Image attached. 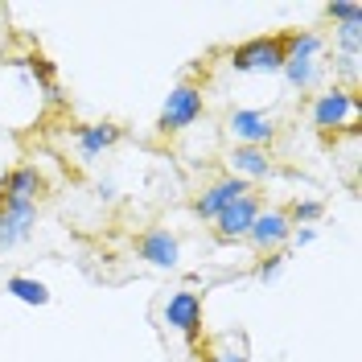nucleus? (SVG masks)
<instances>
[{
	"label": "nucleus",
	"mask_w": 362,
	"mask_h": 362,
	"mask_svg": "<svg viewBox=\"0 0 362 362\" xmlns=\"http://www.w3.org/2000/svg\"><path fill=\"white\" fill-rule=\"evenodd\" d=\"M226 165H230V173L235 177L251 181H268L276 173V160H272V148H247V144H230V153H226Z\"/></svg>",
	"instance_id": "ddd939ff"
},
{
	"label": "nucleus",
	"mask_w": 362,
	"mask_h": 362,
	"mask_svg": "<svg viewBox=\"0 0 362 362\" xmlns=\"http://www.w3.org/2000/svg\"><path fill=\"white\" fill-rule=\"evenodd\" d=\"M124 140V128L119 124H78L74 128V153H78V160L83 165H90V160H99L103 153H112L115 144Z\"/></svg>",
	"instance_id": "9b49d317"
},
{
	"label": "nucleus",
	"mask_w": 362,
	"mask_h": 362,
	"mask_svg": "<svg viewBox=\"0 0 362 362\" xmlns=\"http://www.w3.org/2000/svg\"><path fill=\"white\" fill-rule=\"evenodd\" d=\"M284 54L288 58H321L325 54V37L317 29H288L284 33Z\"/></svg>",
	"instance_id": "dca6fc26"
},
{
	"label": "nucleus",
	"mask_w": 362,
	"mask_h": 362,
	"mask_svg": "<svg viewBox=\"0 0 362 362\" xmlns=\"http://www.w3.org/2000/svg\"><path fill=\"white\" fill-rule=\"evenodd\" d=\"M21 66H29V74H33V83H37V87L58 83V70H54V62H49V58H42V54H29V58H21Z\"/></svg>",
	"instance_id": "412c9836"
},
{
	"label": "nucleus",
	"mask_w": 362,
	"mask_h": 362,
	"mask_svg": "<svg viewBox=\"0 0 362 362\" xmlns=\"http://www.w3.org/2000/svg\"><path fill=\"white\" fill-rule=\"evenodd\" d=\"M4 293L13 296V300H21V305H29V309H45L49 305V284L45 280H37V276H8L4 280Z\"/></svg>",
	"instance_id": "2eb2a0df"
},
{
	"label": "nucleus",
	"mask_w": 362,
	"mask_h": 362,
	"mask_svg": "<svg viewBox=\"0 0 362 362\" xmlns=\"http://www.w3.org/2000/svg\"><path fill=\"white\" fill-rule=\"evenodd\" d=\"M284 83H288V90H300V95H309V90H317V83L325 78V62L321 58H284Z\"/></svg>",
	"instance_id": "4468645a"
},
{
	"label": "nucleus",
	"mask_w": 362,
	"mask_h": 362,
	"mask_svg": "<svg viewBox=\"0 0 362 362\" xmlns=\"http://www.w3.org/2000/svg\"><path fill=\"white\" fill-rule=\"evenodd\" d=\"M42 95H45V103H62V87H58V83L42 87Z\"/></svg>",
	"instance_id": "393cba45"
},
{
	"label": "nucleus",
	"mask_w": 362,
	"mask_h": 362,
	"mask_svg": "<svg viewBox=\"0 0 362 362\" xmlns=\"http://www.w3.org/2000/svg\"><path fill=\"white\" fill-rule=\"evenodd\" d=\"M202 115H206V90L198 87V83H177V87H169V95L160 99L157 128L165 136L169 132H189Z\"/></svg>",
	"instance_id": "7ed1b4c3"
},
{
	"label": "nucleus",
	"mask_w": 362,
	"mask_h": 362,
	"mask_svg": "<svg viewBox=\"0 0 362 362\" xmlns=\"http://www.w3.org/2000/svg\"><path fill=\"white\" fill-rule=\"evenodd\" d=\"M284 33H259V37H247L239 42L230 54H226V66L235 74H259V78H272L284 70Z\"/></svg>",
	"instance_id": "f257e3e1"
},
{
	"label": "nucleus",
	"mask_w": 362,
	"mask_h": 362,
	"mask_svg": "<svg viewBox=\"0 0 362 362\" xmlns=\"http://www.w3.org/2000/svg\"><path fill=\"white\" fill-rule=\"evenodd\" d=\"M325 17L338 25V21H354V17H362V4H346V0H338V4H325Z\"/></svg>",
	"instance_id": "4be33fe9"
},
{
	"label": "nucleus",
	"mask_w": 362,
	"mask_h": 362,
	"mask_svg": "<svg viewBox=\"0 0 362 362\" xmlns=\"http://www.w3.org/2000/svg\"><path fill=\"white\" fill-rule=\"evenodd\" d=\"M243 194H251V185L243 177H235V173H226V177L210 181L202 194H198V202H194V214L198 218H206V223H214L218 214H223L226 206L235 202V198H243Z\"/></svg>",
	"instance_id": "9d476101"
},
{
	"label": "nucleus",
	"mask_w": 362,
	"mask_h": 362,
	"mask_svg": "<svg viewBox=\"0 0 362 362\" xmlns=\"http://www.w3.org/2000/svg\"><path fill=\"white\" fill-rule=\"evenodd\" d=\"M317 243V226H293V235H288V247H313Z\"/></svg>",
	"instance_id": "5701e85b"
},
{
	"label": "nucleus",
	"mask_w": 362,
	"mask_h": 362,
	"mask_svg": "<svg viewBox=\"0 0 362 362\" xmlns=\"http://www.w3.org/2000/svg\"><path fill=\"white\" fill-rule=\"evenodd\" d=\"M136 255L157 272H177L181 268V239L165 226H153L136 239Z\"/></svg>",
	"instance_id": "6e6552de"
},
{
	"label": "nucleus",
	"mask_w": 362,
	"mask_h": 362,
	"mask_svg": "<svg viewBox=\"0 0 362 362\" xmlns=\"http://www.w3.org/2000/svg\"><path fill=\"white\" fill-rule=\"evenodd\" d=\"M358 119H362L358 90L338 87V83L321 87L313 95V103H309V124H313L317 132H338V128H350V124H358Z\"/></svg>",
	"instance_id": "f03ea898"
},
{
	"label": "nucleus",
	"mask_w": 362,
	"mask_h": 362,
	"mask_svg": "<svg viewBox=\"0 0 362 362\" xmlns=\"http://www.w3.org/2000/svg\"><path fill=\"white\" fill-rule=\"evenodd\" d=\"M334 54H362V17L334 25Z\"/></svg>",
	"instance_id": "a211bd4d"
},
{
	"label": "nucleus",
	"mask_w": 362,
	"mask_h": 362,
	"mask_svg": "<svg viewBox=\"0 0 362 362\" xmlns=\"http://www.w3.org/2000/svg\"><path fill=\"white\" fill-rule=\"evenodd\" d=\"M160 321L181 334L185 341H198L202 338V321H206V300L194 288H177V293L165 296V305H160Z\"/></svg>",
	"instance_id": "20e7f679"
},
{
	"label": "nucleus",
	"mask_w": 362,
	"mask_h": 362,
	"mask_svg": "<svg viewBox=\"0 0 362 362\" xmlns=\"http://www.w3.org/2000/svg\"><path fill=\"white\" fill-rule=\"evenodd\" d=\"M259 210H264V198H259L255 189L243 194V198H235V202L214 218V239H218V243H239V239H247V230H251V223H255Z\"/></svg>",
	"instance_id": "0eeeda50"
},
{
	"label": "nucleus",
	"mask_w": 362,
	"mask_h": 362,
	"mask_svg": "<svg viewBox=\"0 0 362 362\" xmlns=\"http://www.w3.org/2000/svg\"><path fill=\"white\" fill-rule=\"evenodd\" d=\"M226 132L235 144H247V148H272V140L280 136L276 115L264 107H230L226 115Z\"/></svg>",
	"instance_id": "39448f33"
},
{
	"label": "nucleus",
	"mask_w": 362,
	"mask_h": 362,
	"mask_svg": "<svg viewBox=\"0 0 362 362\" xmlns=\"http://www.w3.org/2000/svg\"><path fill=\"white\" fill-rule=\"evenodd\" d=\"M284 210H288L293 226H317L325 218V202H321V198H296V202L284 206Z\"/></svg>",
	"instance_id": "6ab92c4d"
},
{
	"label": "nucleus",
	"mask_w": 362,
	"mask_h": 362,
	"mask_svg": "<svg viewBox=\"0 0 362 362\" xmlns=\"http://www.w3.org/2000/svg\"><path fill=\"white\" fill-rule=\"evenodd\" d=\"M284 268H288V251H268V255L255 259L251 276H255V284H276L284 276Z\"/></svg>",
	"instance_id": "f3484780"
},
{
	"label": "nucleus",
	"mask_w": 362,
	"mask_h": 362,
	"mask_svg": "<svg viewBox=\"0 0 362 362\" xmlns=\"http://www.w3.org/2000/svg\"><path fill=\"white\" fill-rule=\"evenodd\" d=\"M206 362H247V346L243 341L235 346V334H223L218 341L206 346Z\"/></svg>",
	"instance_id": "aec40b11"
},
{
	"label": "nucleus",
	"mask_w": 362,
	"mask_h": 362,
	"mask_svg": "<svg viewBox=\"0 0 362 362\" xmlns=\"http://www.w3.org/2000/svg\"><path fill=\"white\" fill-rule=\"evenodd\" d=\"M95 189H99V198H103V202H115V181H99Z\"/></svg>",
	"instance_id": "b1692460"
},
{
	"label": "nucleus",
	"mask_w": 362,
	"mask_h": 362,
	"mask_svg": "<svg viewBox=\"0 0 362 362\" xmlns=\"http://www.w3.org/2000/svg\"><path fill=\"white\" fill-rule=\"evenodd\" d=\"M288 235H293L288 210H284V206H264V210L255 214L251 230H247V243L259 251V255H268V251H288Z\"/></svg>",
	"instance_id": "423d86ee"
},
{
	"label": "nucleus",
	"mask_w": 362,
	"mask_h": 362,
	"mask_svg": "<svg viewBox=\"0 0 362 362\" xmlns=\"http://www.w3.org/2000/svg\"><path fill=\"white\" fill-rule=\"evenodd\" d=\"M37 230V202L0 206V251H17Z\"/></svg>",
	"instance_id": "1a4fd4ad"
},
{
	"label": "nucleus",
	"mask_w": 362,
	"mask_h": 362,
	"mask_svg": "<svg viewBox=\"0 0 362 362\" xmlns=\"http://www.w3.org/2000/svg\"><path fill=\"white\" fill-rule=\"evenodd\" d=\"M45 194V177L37 165H17L8 169L0 181V206H17V202H42Z\"/></svg>",
	"instance_id": "f8f14e48"
}]
</instances>
